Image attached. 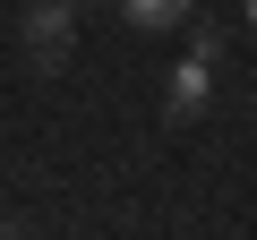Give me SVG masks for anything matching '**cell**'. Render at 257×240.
<instances>
[{
	"mask_svg": "<svg viewBox=\"0 0 257 240\" xmlns=\"http://www.w3.org/2000/svg\"><path fill=\"white\" fill-rule=\"evenodd\" d=\"M18 43H26L35 69H60L69 43H77V9H69V0H35V9L18 18Z\"/></svg>",
	"mask_w": 257,
	"mask_h": 240,
	"instance_id": "6da1fadb",
	"label": "cell"
},
{
	"mask_svg": "<svg viewBox=\"0 0 257 240\" xmlns=\"http://www.w3.org/2000/svg\"><path fill=\"white\" fill-rule=\"evenodd\" d=\"M206 94H214V69H206V60H180V69H172V86H163L172 120H197V111H206Z\"/></svg>",
	"mask_w": 257,
	"mask_h": 240,
	"instance_id": "7a4b0ae2",
	"label": "cell"
},
{
	"mask_svg": "<svg viewBox=\"0 0 257 240\" xmlns=\"http://www.w3.org/2000/svg\"><path fill=\"white\" fill-rule=\"evenodd\" d=\"M120 9H128V26H155V35H163V26L189 18V0H120Z\"/></svg>",
	"mask_w": 257,
	"mask_h": 240,
	"instance_id": "3957f363",
	"label": "cell"
},
{
	"mask_svg": "<svg viewBox=\"0 0 257 240\" xmlns=\"http://www.w3.org/2000/svg\"><path fill=\"white\" fill-rule=\"evenodd\" d=\"M223 43H231L223 26H197V35H189V60H206V69H214V60H223Z\"/></svg>",
	"mask_w": 257,
	"mask_h": 240,
	"instance_id": "277c9868",
	"label": "cell"
},
{
	"mask_svg": "<svg viewBox=\"0 0 257 240\" xmlns=\"http://www.w3.org/2000/svg\"><path fill=\"white\" fill-rule=\"evenodd\" d=\"M0 240H18V231H9V223H0Z\"/></svg>",
	"mask_w": 257,
	"mask_h": 240,
	"instance_id": "5b68a950",
	"label": "cell"
},
{
	"mask_svg": "<svg viewBox=\"0 0 257 240\" xmlns=\"http://www.w3.org/2000/svg\"><path fill=\"white\" fill-rule=\"evenodd\" d=\"M248 26H257V0H248Z\"/></svg>",
	"mask_w": 257,
	"mask_h": 240,
	"instance_id": "8992f818",
	"label": "cell"
}]
</instances>
